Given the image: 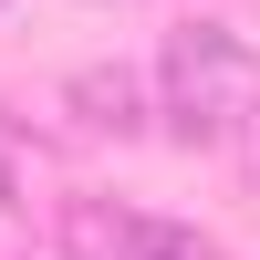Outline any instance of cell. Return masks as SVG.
I'll return each instance as SVG.
<instances>
[{
    "instance_id": "obj_1",
    "label": "cell",
    "mask_w": 260,
    "mask_h": 260,
    "mask_svg": "<svg viewBox=\"0 0 260 260\" xmlns=\"http://www.w3.org/2000/svg\"><path fill=\"white\" fill-rule=\"evenodd\" d=\"M156 125L177 146H208V156H240L260 125V42L240 21H177L156 52Z\"/></svg>"
},
{
    "instance_id": "obj_2",
    "label": "cell",
    "mask_w": 260,
    "mask_h": 260,
    "mask_svg": "<svg viewBox=\"0 0 260 260\" xmlns=\"http://www.w3.org/2000/svg\"><path fill=\"white\" fill-rule=\"evenodd\" d=\"M62 104H73L83 136H156V73H136V62H83V73H62Z\"/></svg>"
},
{
    "instance_id": "obj_3",
    "label": "cell",
    "mask_w": 260,
    "mask_h": 260,
    "mask_svg": "<svg viewBox=\"0 0 260 260\" xmlns=\"http://www.w3.org/2000/svg\"><path fill=\"white\" fill-rule=\"evenodd\" d=\"M52 240H62V260H156L167 219L115 208V198H62V208H52Z\"/></svg>"
},
{
    "instance_id": "obj_4",
    "label": "cell",
    "mask_w": 260,
    "mask_h": 260,
    "mask_svg": "<svg viewBox=\"0 0 260 260\" xmlns=\"http://www.w3.org/2000/svg\"><path fill=\"white\" fill-rule=\"evenodd\" d=\"M62 198H73V187H62L52 146H42L31 125H11V115H0V219H52Z\"/></svg>"
},
{
    "instance_id": "obj_5",
    "label": "cell",
    "mask_w": 260,
    "mask_h": 260,
    "mask_svg": "<svg viewBox=\"0 0 260 260\" xmlns=\"http://www.w3.org/2000/svg\"><path fill=\"white\" fill-rule=\"evenodd\" d=\"M156 260H229L219 240H198V229H177V219H167V240H156Z\"/></svg>"
},
{
    "instance_id": "obj_6",
    "label": "cell",
    "mask_w": 260,
    "mask_h": 260,
    "mask_svg": "<svg viewBox=\"0 0 260 260\" xmlns=\"http://www.w3.org/2000/svg\"><path fill=\"white\" fill-rule=\"evenodd\" d=\"M240 167H250V177H260V125H250V146H240Z\"/></svg>"
},
{
    "instance_id": "obj_7",
    "label": "cell",
    "mask_w": 260,
    "mask_h": 260,
    "mask_svg": "<svg viewBox=\"0 0 260 260\" xmlns=\"http://www.w3.org/2000/svg\"><path fill=\"white\" fill-rule=\"evenodd\" d=\"M104 11H136V0H104Z\"/></svg>"
}]
</instances>
